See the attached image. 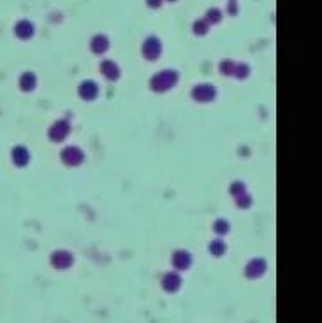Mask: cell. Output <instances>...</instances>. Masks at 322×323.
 <instances>
[{
  "label": "cell",
  "instance_id": "1",
  "mask_svg": "<svg viewBox=\"0 0 322 323\" xmlns=\"http://www.w3.org/2000/svg\"><path fill=\"white\" fill-rule=\"evenodd\" d=\"M181 285V278L178 274H174V272H171V274L165 276L164 279V288L167 290V292H174V290H178Z\"/></svg>",
  "mask_w": 322,
  "mask_h": 323
}]
</instances>
